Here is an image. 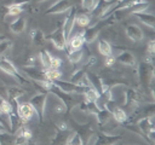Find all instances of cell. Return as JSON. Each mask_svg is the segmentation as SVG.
Listing matches in <instances>:
<instances>
[{"label": "cell", "mask_w": 155, "mask_h": 145, "mask_svg": "<svg viewBox=\"0 0 155 145\" xmlns=\"http://www.w3.org/2000/svg\"><path fill=\"white\" fill-rule=\"evenodd\" d=\"M2 133H7V130H6L5 126L2 123H0V134H2Z\"/></svg>", "instance_id": "f546056e"}, {"label": "cell", "mask_w": 155, "mask_h": 145, "mask_svg": "<svg viewBox=\"0 0 155 145\" xmlns=\"http://www.w3.org/2000/svg\"><path fill=\"white\" fill-rule=\"evenodd\" d=\"M115 62H116V58L114 57V56H107L105 57V60H104V64L107 65V66H113L114 64H115Z\"/></svg>", "instance_id": "484cf974"}, {"label": "cell", "mask_w": 155, "mask_h": 145, "mask_svg": "<svg viewBox=\"0 0 155 145\" xmlns=\"http://www.w3.org/2000/svg\"><path fill=\"white\" fill-rule=\"evenodd\" d=\"M98 51H99V53H101L102 56H104V57L110 56V54L113 53V48H111L110 44H109L107 40H104V39H99V40H98Z\"/></svg>", "instance_id": "9a60e30c"}, {"label": "cell", "mask_w": 155, "mask_h": 145, "mask_svg": "<svg viewBox=\"0 0 155 145\" xmlns=\"http://www.w3.org/2000/svg\"><path fill=\"white\" fill-rule=\"evenodd\" d=\"M82 56H84V52H82L81 48H80V50H76V51H69V52H68V59H69L71 63H78V62H80L81 58H82Z\"/></svg>", "instance_id": "e0dca14e"}, {"label": "cell", "mask_w": 155, "mask_h": 145, "mask_svg": "<svg viewBox=\"0 0 155 145\" xmlns=\"http://www.w3.org/2000/svg\"><path fill=\"white\" fill-rule=\"evenodd\" d=\"M7 12H8L10 16L16 17V16H18V14H21L23 12V6L16 5V4H11L10 6H7Z\"/></svg>", "instance_id": "d6986e66"}, {"label": "cell", "mask_w": 155, "mask_h": 145, "mask_svg": "<svg viewBox=\"0 0 155 145\" xmlns=\"http://www.w3.org/2000/svg\"><path fill=\"white\" fill-rule=\"evenodd\" d=\"M74 23L80 27V28H85V27H88L90 23H91V17L87 14V13H79V14H75L74 17Z\"/></svg>", "instance_id": "5bb4252c"}, {"label": "cell", "mask_w": 155, "mask_h": 145, "mask_svg": "<svg viewBox=\"0 0 155 145\" xmlns=\"http://www.w3.org/2000/svg\"><path fill=\"white\" fill-rule=\"evenodd\" d=\"M147 51H148V53H149L150 56H153V54H154V52H155V41H154L153 39L148 41V46H147Z\"/></svg>", "instance_id": "d4e9b609"}, {"label": "cell", "mask_w": 155, "mask_h": 145, "mask_svg": "<svg viewBox=\"0 0 155 145\" xmlns=\"http://www.w3.org/2000/svg\"><path fill=\"white\" fill-rule=\"evenodd\" d=\"M38 1H47V0H38Z\"/></svg>", "instance_id": "4dcf8cb0"}, {"label": "cell", "mask_w": 155, "mask_h": 145, "mask_svg": "<svg viewBox=\"0 0 155 145\" xmlns=\"http://www.w3.org/2000/svg\"><path fill=\"white\" fill-rule=\"evenodd\" d=\"M25 25H27L25 18L19 17V18H16L15 21L11 22V24H10V29H11L12 33H15V34H19V33H23V31H24Z\"/></svg>", "instance_id": "9c48e42d"}, {"label": "cell", "mask_w": 155, "mask_h": 145, "mask_svg": "<svg viewBox=\"0 0 155 145\" xmlns=\"http://www.w3.org/2000/svg\"><path fill=\"white\" fill-rule=\"evenodd\" d=\"M115 58H117L122 64H125V65H127V66H133V65L136 64V59H134L133 54H132L131 52H128V51L121 52V53L117 54Z\"/></svg>", "instance_id": "8fae6325"}, {"label": "cell", "mask_w": 155, "mask_h": 145, "mask_svg": "<svg viewBox=\"0 0 155 145\" xmlns=\"http://www.w3.org/2000/svg\"><path fill=\"white\" fill-rule=\"evenodd\" d=\"M134 14H136V17H137L140 22H143L147 27H149L150 29L154 28L155 18H154V14H153V13H149V12L144 11V12H138V13H134Z\"/></svg>", "instance_id": "ba28073f"}, {"label": "cell", "mask_w": 155, "mask_h": 145, "mask_svg": "<svg viewBox=\"0 0 155 145\" xmlns=\"http://www.w3.org/2000/svg\"><path fill=\"white\" fill-rule=\"evenodd\" d=\"M71 8V5L69 2V0H56L50 7H48V13L52 14H59L63 12H67Z\"/></svg>", "instance_id": "3957f363"}, {"label": "cell", "mask_w": 155, "mask_h": 145, "mask_svg": "<svg viewBox=\"0 0 155 145\" xmlns=\"http://www.w3.org/2000/svg\"><path fill=\"white\" fill-rule=\"evenodd\" d=\"M58 128H59V129H62V130H65V129H68V127H67V124H65L64 122H61V123H58Z\"/></svg>", "instance_id": "f1b7e54d"}, {"label": "cell", "mask_w": 155, "mask_h": 145, "mask_svg": "<svg viewBox=\"0 0 155 145\" xmlns=\"http://www.w3.org/2000/svg\"><path fill=\"white\" fill-rule=\"evenodd\" d=\"M10 47H11V41H8V40H1L0 41V59L5 58L6 52L10 50Z\"/></svg>", "instance_id": "44dd1931"}, {"label": "cell", "mask_w": 155, "mask_h": 145, "mask_svg": "<svg viewBox=\"0 0 155 145\" xmlns=\"http://www.w3.org/2000/svg\"><path fill=\"white\" fill-rule=\"evenodd\" d=\"M17 112H18V118L22 122H29L31 121L35 115L36 111L34 109V106L30 104V102H23V103H18L17 105Z\"/></svg>", "instance_id": "6da1fadb"}, {"label": "cell", "mask_w": 155, "mask_h": 145, "mask_svg": "<svg viewBox=\"0 0 155 145\" xmlns=\"http://www.w3.org/2000/svg\"><path fill=\"white\" fill-rule=\"evenodd\" d=\"M110 114H111L113 118H114L116 122H119V123H122V122H125V121L127 120V114H126V111H125L122 108L117 106V105L111 110Z\"/></svg>", "instance_id": "4fadbf2b"}, {"label": "cell", "mask_w": 155, "mask_h": 145, "mask_svg": "<svg viewBox=\"0 0 155 145\" xmlns=\"http://www.w3.org/2000/svg\"><path fill=\"white\" fill-rule=\"evenodd\" d=\"M84 95H85V99L87 103H96L98 100V98L101 97V93L96 88H93L92 86H88L85 88Z\"/></svg>", "instance_id": "30bf717a"}, {"label": "cell", "mask_w": 155, "mask_h": 145, "mask_svg": "<svg viewBox=\"0 0 155 145\" xmlns=\"http://www.w3.org/2000/svg\"><path fill=\"white\" fill-rule=\"evenodd\" d=\"M44 77L48 81H58L62 79V72L59 69H53V68H46L44 69Z\"/></svg>", "instance_id": "7c38bea8"}, {"label": "cell", "mask_w": 155, "mask_h": 145, "mask_svg": "<svg viewBox=\"0 0 155 145\" xmlns=\"http://www.w3.org/2000/svg\"><path fill=\"white\" fill-rule=\"evenodd\" d=\"M30 0H13V2L12 4H16V5H21V6H23L24 4H27V2H29Z\"/></svg>", "instance_id": "83f0119b"}, {"label": "cell", "mask_w": 155, "mask_h": 145, "mask_svg": "<svg viewBox=\"0 0 155 145\" xmlns=\"http://www.w3.org/2000/svg\"><path fill=\"white\" fill-rule=\"evenodd\" d=\"M31 39H33V41H34V44H35L36 46H41V45L45 42L44 34H42V31H40V30H36L35 34H34V36H33Z\"/></svg>", "instance_id": "cb8c5ba5"}, {"label": "cell", "mask_w": 155, "mask_h": 145, "mask_svg": "<svg viewBox=\"0 0 155 145\" xmlns=\"http://www.w3.org/2000/svg\"><path fill=\"white\" fill-rule=\"evenodd\" d=\"M35 62H36V58L34 57V56H29L28 58H27V60H25V65L28 66H34L35 65Z\"/></svg>", "instance_id": "4316f807"}, {"label": "cell", "mask_w": 155, "mask_h": 145, "mask_svg": "<svg viewBox=\"0 0 155 145\" xmlns=\"http://www.w3.org/2000/svg\"><path fill=\"white\" fill-rule=\"evenodd\" d=\"M0 69H1L2 71H5L7 75H10L11 77H15V79H17V76L19 75L17 68H16L10 60H7L6 58L0 59Z\"/></svg>", "instance_id": "52a82bcc"}, {"label": "cell", "mask_w": 155, "mask_h": 145, "mask_svg": "<svg viewBox=\"0 0 155 145\" xmlns=\"http://www.w3.org/2000/svg\"><path fill=\"white\" fill-rule=\"evenodd\" d=\"M16 135H19V137H23V138H25V139H30L31 138V130L29 129V127H27V126H21L19 128H18V130H17V133H16Z\"/></svg>", "instance_id": "7402d4cb"}, {"label": "cell", "mask_w": 155, "mask_h": 145, "mask_svg": "<svg viewBox=\"0 0 155 145\" xmlns=\"http://www.w3.org/2000/svg\"><path fill=\"white\" fill-rule=\"evenodd\" d=\"M98 28L97 27H94V28H91V29H87V30H85V41H87V42H91V41H93L96 37H97V34H98Z\"/></svg>", "instance_id": "ffe728a7"}, {"label": "cell", "mask_w": 155, "mask_h": 145, "mask_svg": "<svg viewBox=\"0 0 155 145\" xmlns=\"http://www.w3.org/2000/svg\"><path fill=\"white\" fill-rule=\"evenodd\" d=\"M63 145H82V139L78 133H73L65 139Z\"/></svg>", "instance_id": "2e32d148"}, {"label": "cell", "mask_w": 155, "mask_h": 145, "mask_svg": "<svg viewBox=\"0 0 155 145\" xmlns=\"http://www.w3.org/2000/svg\"><path fill=\"white\" fill-rule=\"evenodd\" d=\"M62 58L57 57V56H51L50 58V66L48 68H53V69H59L62 66Z\"/></svg>", "instance_id": "603a6c76"}, {"label": "cell", "mask_w": 155, "mask_h": 145, "mask_svg": "<svg viewBox=\"0 0 155 145\" xmlns=\"http://www.w3.org/2000/svg\"><path fill=\"white\" fill-rule=\"evenodd\" d=\"M68 45H69V51H76L80 50L85 42V31H78L74 35L69 36L67 40Z\"/></svg>", "instance_id": "7a4b0ae2"}, {"label": "cell", "mask_w": 155, "mask_h": 145, "mask_svg": "<svg viewBox=\"0 0 155 145\" xmlns=\"http://www.w3.org/2000/svg\"><path fill=\"white\" fill-rule=\"evenodd\" d=\"M51 41H52V44L54 45V47L57 50L65 48V46H67V39L64 36V33H63V29L62 28H58L57 30L53 31V34L51 35Z\"/></svg>", "instance_id": "277c9868"}, {"label": "cell", "mask_w": 155, "mask_h": 145, "mask_svg": "<svg viewBox=\"0 0 155 145\" xmlns=\"http://www.w3.org/2000/svg\"><path fill=\"white\" fill-rule=\"evenodd\" d=\"M126 35H127V37H128L130 40H132V41H134V42L140 41V40L143 39V36H144L143 30H142L140 27L137 25V24H128V25L126 27Z\"/></svg>", "instance_id": "5b68a950"}, {"label": "cell", "mask_w": 155, "mask_h": 145, "mask_svg": "<svg viewBox=\"0 0 155 145\" xmlns=\"http://www.w3.org/2000/svg\"><path fill=\"white\" fill-rule=\"evenodd\" d=\"M30 104L34 106L36 114L40 115V117H42V116H44V111H45L46 95H45V94H36V95L33 97V99L30 100Z\"/></svg>", "instance_id": "8992f818"}, {"label": "cell", "mask_w": 155, "mask_h": 145, "mask_svg": "<svg viewBox=\"0 0 155 145\" xmlns=\"http://www.w3.org/2000/svg\"><path fill=\"white\" fill-rule=\"evenodd\" d=\"M50 58H51V53L46 50L41 51L40 54H39V60L41 62V65L44 66V69L48 68L50 66Z\"/></svg>", "instance_id": "ac0fdd59"}]
</instances>
